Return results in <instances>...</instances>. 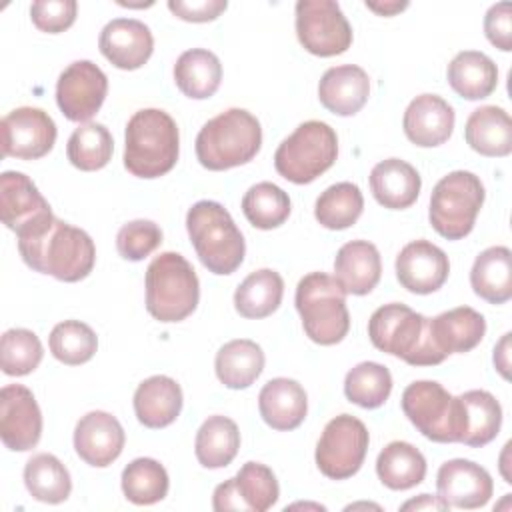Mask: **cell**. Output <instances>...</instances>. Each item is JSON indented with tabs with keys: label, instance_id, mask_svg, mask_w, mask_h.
I'll return each mask as SVG.
<instances>
[{
	"label": "cell",
	"instance_id": "83f0119b",
	"mask_svg": "<svg viewBox=\"0 0 512 512\" xmlns=\"http://www.w3.org/2000/svg\"><path fill=\"white\" fill-rule=\"evenodd\" d=\"M430 332L436 348L448 354H464L476 348L486 334V320L470 306H458L430 318Z\"/></svg>",
	"mask_w": 512,
	"mask_h": 512
},
{
	"label": "cell",
	"instance_id": "30bf717a",
	"mask_svg": "<svg viewBox=\"0 0 512 512\" xmlns=\"http://www.w3.org/2000/svg\"><path fill=\"white\" fill-rule=\"evenodd\" d=\"M484 184L468 170H454L440 178L430 196L428 218L446 240H460L474 228L484 204Z\"/></svg>",
	"mask_w": 512,
	"mask_h": 512
},
{
	"label": "cell",
	"instance_id": "f1b7e54d",
	"mask_svg": "<svg viewBox=\"0 0 512 512\" xmlns=\"http://www.w3.org/2000/svg\"><path fill=\"white\" fill-rule=\"evenodd\" d=\"M464 138L482 156H508L512 152V120L500 106H480L468 116Z\"/></svg>",
	"mask_w": 512,
	"mask_h": 512
},
{
	"label": "cell",
	"instance_id": "7c38bea8",
	"mask_svg": "<svg viewBox=\"0 0 512 512\" xmlns=\"http://www.w3.org/2000/svg\"><path fill=\"white\" fill-rule=\"evenodd\" d=\"M296 36L306 52L320 58L338 56L352 44V28L334 0L296 2Z\"/></svg>",
	"mask_w": 512,
	"mask_h": 512
},
{
	"label": "cell",
	"instance_id": "ac0fdd59",
	"mask_svg": "<svg viewBox=\"0 0 512 512\" xmlns=\"http://www.w3.org/2000/svg\"><path fill=\"white\" fill-rule=\"evenodd\" d=\"M438 496L454 508L474 510L488 504L494 492L492 476L472 460L454 458L444 462L436 474Z\"/></svg>",
	"mask_w": 512,
	"mask_h": 512
},
{
	"label": "cell",
	"instance_id": "2e32d148",
	"mask_svg": "<svg viewBox=\"0 0 512 512\" xmlns=\"http://www.w3.org/2000/svg\"><path fill=\"white\" fill-rule=\"evenodd\" d=\"M280 496L274 472L260 462H246L238 474L216 486L212 506L218 512L250 510L266 512Z\"/></svg>",
	"mask_w": 512,
	"mask_h": 512
},
{
	"label": "cell",
	"instance_id": "ba28073f",
	"mask_svg": "<svg viewBox=\"0 0 512 512\" xmlns=\"http://www.w3.org/2000/svg\"><path fill=\"white\" fill-rule=\"evenodd\" d=\"M402 410L416 430L432 442H460L466 430L464 404L434 380H418L404 388Z\"/></svg>",
	"mask_w": 512,
	"mask_h": 512
},
{
	"label": "cell",
	"instance_id": "d6986e66",
	"mask_svg": "<svg viewBox=\"0 0 512 512\" xmlns=\"http://www.w3.org/2000/svg\"><path fill=\"white\" fill-rule=\"evenodd\" d=\"M448 256L430 240H412L396 256V278L412 294H432L446 282Z\"/></svg>",
	"mask_w": 512,
	"mask_h": 512
},
{
	"label": "cell",
	"instance_id": "bcb514c9",
	"mask_svg": "<svg viewBox=\"0 0 512 512\" xmlns=\"http://www.w3.org/2000/svg\"><path fill=\"white\" fill-rule=\"evenodd\" d=\"M162 244V230L152 220L126 222L116 234V248L124 260H144Z\"/></svg>",
	"mask_w": 512,
	"mask_h": 512
},
{
	"label": "cell",
	"instance_id": "e575fe53",
	"mask_svg": "<svg viewBox=\"0 0 512 512\" xmlns=\"http://www.w3.org/2000/svg\"><path fill=\"white\" fill-rule=\"evenodd\" d=\"M284 296V280L276 270L262 268L248 274L234 292V308L240 316L258 320L278 310Z\"/></svg>",
	"mask_w": 512,
	"mask_h": 512
},
{
	"label": "cell",
	"instance_id": "9c48e42d",
	"mask_svg": "<svg viewBox=\"0 0 512 512\" xmlns=\"http://www.w3.org/2000/svg\"><path fill=\"white\" fill-rule=\"evenodd\" d=\"M336 156L338 136L334 128L320 120H308L280 142L274 168L288 182L310 184L336 162Z\"/></svg>",
	"mask_w": 512,
	"mask_h": 512
},
{
	"label": "cell",
	"instance_id": "9a60e30c",
	"mask_svg": "<svg viewBox=\"0 0 512 512\" xmlns=\"http://www.w3.org/2000/svg\"><path fill=\"white\" fill-rule=\"evenodd\" d=\"M106 92V74L90 60H76L58 78L56 102L68 120L88 122L104 104Z\"/></svg>",
	"mask_w": 512,
	"mask_h": 512
},
{
	"label": "cell",
	"instance_id": "603a6c76",
	"mask_svg": "<svg viewBox=\"0 0 512 512\" xmlns=\"http://www.w3.org/2000/svg\"><path fill=\"white\" fill-rule=\"evenodd\" d=\"M370 96L368 74L356 64L328 68L318 84L322 106L336 116H354Z\"/></svg>",
	"mask_w": 512,
	"mask_h": 512
},
{
	"label": "cell",
	"instance_id": "8992f818",
	"mask_svg": "<svg viewBox=\"0 0 512 512\" xmlns=\"http://www.w3.org/2000/svg\"><path fill=\"white\" fill-rule=\"evenodd\" d=\"M200 300L192 264L178 252H162L146 268V310L160 322L188 318Z\"/></svg>",
	"mask_w": 512,
	"mask_h": 512
},
{
	"label": "cell",
	"instance_id": "74e56055",
	"mask_svg": "<svg viewBox=\"0 0 512 512\" xmlns=\"http://www.w3.org/2000/svg\"><path fill=\"white\" fill-rule=\"evenodd\" d=\"M466 416V430L462 436V444L480 448L492 442L502 426V406L500 402L486 390H468L460 394Z\"/></svg>",
	"mask_w": 512,
	"mask_h": 512
},
{
	"label": "cell",
	"instance_id": "f35d334b",
	"mask_svg": "<svg viewBox=\"0 0 512 512\" xmlns=\"http://www.w3.org/2000/svg\"><path fill=\"white\" fill-rule=\"evenodd\" d=\"M364 210V196L352 182L328 186L316 200L314 216L328 230H344L356 224Z\"/></svg>",
	"mask_w": 512,
	"mask_h": 512
},
{
	"label": "cell",
	"instance_id": "5bb4252c",
	"mask_svg": "<svg viewBox=\"0 0 512 512\" xmlns=\"http://www.w3.org/2000/svg\"><path fill=\"white\" fill-rule=\"evenodd\" d=\"M0 216L18 238L42 228L54 218L50 204L38 192L36 184L16 170L0 174Z\"/></svg>",
	"mask_w": 512,
	"mask_h": 512
},
{
	"label": "cell",
	"instance_id": "681fc988",
	"mask_svg": "<svg viewBox=\"0 0 512 512\" xmlns=\"http://www.w3.org/2000/svg\"><path fill=\"white\" fill-rule=\"evenodd\" d=\"M228 8L226 0H170L168 10L186 22H210L216 20Z\"/></svg>",
	"mask_w": 512,
	"mask_h": 512
},
{
	"label": "cell",
	"instance_id": "7402d4cb",
	"mask_svg": "<svg viewBox=\"0 0 512 512\" xmlns=\"http://www.w3.org/2000/svg\"><path fill=\"white\" fill-rule=\"evenodd\" d=\"M454 108L438 94L416 96L404 112L406 138L422 148L444 144L454 130Z\"/></svg>",
	"mask_w": 512,
	"mask_h": 512
},
{
	"label": "cell",
	"instance_id": "8d00e7d4",
	"mask_svg": "<svg viewBox=\"0 0 512 512\" xmlns=\"http://www.w3.org/2000/svg\"><path fill=\"white\" fill-rule=\"evenodd\" d=\"M24 484L32 498L46 504H60L72 492L68 468L54 454H34L24 466Z\"/></svg>",
	"mask_w": 512,
	"mask_h": 512
},
{
	"label": "cell",
	"instance_id": "ffe728a7",
	"mask_svg": "<svg viewBox=\"0 0 512 512\" xmlns=\"http://www.w3.org/2000/svg\"><path fill=\"white\" fill-rule=\"evenodd\" d=\"M124 428L116 416L104 410L84 414L74 428V450L90 466H110L124 448Z\"/></svg>",
	"mask_w": 512,
	"mask_h": 512
},
{
	"label": "cell",
	"instance_id": "4fadbf2b",
	"mask_svg": "<svg viewBox=\"0 0 512 512\" xmlns=\"http://www.w3.org/2000/svg\"><path fill=\"white\" fill-rule=\"evenodd\" d=\"M2 156L38 160L56 142V124L48 112L34 106H20L8 112L2 122Z\"/></svg>",
	"mask_w": 512,
	"mask_h": 512
},
{
	"label": "cell",
	"instance_id": "c3c4849f",
	"mask_svg": "<svg viewBox=\"0 0 512 512\" xmlns=\"http://www.w3.org/2000/svg\"><path fill=\"white\" fill-rule=\"evenodd\" d=\"M484 34L502 52L512 50V6L510 2H500L488 8L484 16Z\"/></svg>",
	"mask_w": 512,
	"mask_h": 512
},
{
	"label": "cell",
	"instance_id": "7dc6e473",
	"mask_svg": "<svg viewBox=\"0 0 512 512\" xmlns=\"http://www.w3.org/2000/svg\"><path fill=\"white\" fill-rule=\"evenodd\" d=\"M78 4L74 0H36L30 6L34 26L48 34L68 30L76 20Z\"/></svg>",
	"mask_w": 512,
	"mask_h": 512
},
{
	"label": "cell",
	"instance_id": "f907efd6",
	"mask_svg": "<svg viewBox=\"0 0 512 512\" xmlns=\"http://www.w3.org/2000/svg\"><path fill=\"white\" fill-rule=\"evenodd\" d=\"M510 332L502 336V340L494 348V366L504 378H510Z\"/></svg>",
	"mask_w": 512,
	"mask_h": 512
},
{
	"label": "cell",
	"instance_id": "7a4b0ae2",
	"mask_svg": "<svg viewBox=\"0 0 512 512\" xmlns=\"http://www.w3.org/2000/svg\"><path fill=\"white\" fill-rule=\"evenodd\" d=\"M124 138V166L132 176L158 178L174 168L180 154V134L168 112L158 108L134 112Z\"/></svg>",
	"mask_w": 512,
	"mask_h": 512
},
{
	"label": "cell",
	"instance_id": "277c9868",
	"mask_svg": "<svg viewBox=\"0 0 512 512\" xmlns=\"http://www.w3.org/2000/svg\"><path fill=\"white\" fill-rule=\"evenodd\" d=\"M262 146V128L244 108H228L208 120L196 136L198 162L214 172L250 162Z\"/></svg>",
	"mask_w": 512,
	"mask_h": 512
},
{
	"label": "cell",
	"instance_id": "f546056e",
	"mask_svg": "<svg viewBox=\"0 0 512 512\" xmlns=\"http://www.w3.org/2000/svg\"><path fill=\"white\" fill-rule=\"evenodd\" d=\"M452 90L466 100L488 98L498 86V68L490 56L478 50L458 52L446 70Z\"/></svg>",
	"mask_w": 512,
	"mask_h": 512
},
{
	"label": "cell",
	"instance_id": "b9f144b4",
	"mask_svg": "<svg viewBox=\"0 0 512 512\" xmlns=\"http://www.w3.org/2000/svg\"><path fill=\"white\" fill-rule=\"evenodd\" d=\"M290 210L292 204L288 194L272 182H258L250 186L242 198V212L246 220L260 230L278 228L288 220Z\"/></svg>",
	"mask_w": 512,
	"mask_h": 512
},
{
	"label": "cell",
	"instance_id": "7bdbcfd3",
	"mask_svg": "<svg viewBox=\"0 0 512 512\" xmlns=\"http://www.w3.org/2000/svg\"><path fill=\"white\" fill-rule=\"evenodd\" d=\"M392 392L390 370L378 362H360L344 378L346 398L360 408H380Z\"/></svg>",
	"mask_w": 512,
	"mask_h": 512
},
{
	"label": "cell",
	"instance_id": "44dd1931",
	"mask_svg": "<svg viewBox=\"0 0 512 512\" xmlns=\"http://www.w3.org/2000/svg\"><path fill=\"white\" fill-rule=\"evenodd\" d=\"M102 56L120 70H136L148 62L154 50L150 28L134 18L110 20L98 38Z\"/></svg>",
	"mask_w": 512,
	"mask_h": 512
},
{
	"label": "cell",
	"instance_id": "8fae6325",
	"mask_svg": "<svg viewBox=\"0 0 512 512\" xmlns=\"http://www.w3.org/2000/svg\"><path fill=\"white\" fill-rule=\"evenodd\" d=\"M368 428L352 414L332 418L316 444V466L330 480H346L354 476L368 452Z\"/></svg>",
	"mask_w": 512,
	"mask_h": 512
},
{
	"label": "cell",
	"instance_id": "816d5d0a",
	"mask_svg": "<svg viewBox=\"0 0 512 512\" xmlns=\"http://www.w3.org/2000/svg\"><path fill=\"white\" fill-rule=\"evenodd\" d=\"M400 508H402V510H448L450 506H448L440 496L420 494L418 498L404 502Z\"/></svg>",
	"mask_w": 512,
	"mask_h": 512
},
{
	"label": "cell",
	"instance_id": "4316f807",
	"mask_svg": "<svg viewBox=\"0 0 512 512\" xmlns=\"http://www.w3.org/2000/svg\"><path fill=\"white\" fill-rule=\"evenodd\" d=\"M422 188L416 168L400 158L378 162L370 172V190L376 202L388 210L410 208Z\"/></svg>",
	"mask_w": 512,
	"mask_h": 512
},
{
	"label": "cell",
	"instance_id": "e0dca14e",
	"mask_svg": "<svg viewBox=\"0 0 512 512\" xmlns=\"http://www.w3.org/2000/svg\"><path fill=\"white\" fill-rule=\"evenodd\" d=\"M42 436V412L34 394L22 384L0 390V438L8 450H32Z\"/></svg>",
	"mask_w": 512,
	"mask_h": 512
},
{
	"label": "cell",
	"instance_id": "f6af8a7d",
	"mask_svg": "<svg viewBox=\"0 0 512 512\" xmlns=\"http://www.w3.org/2000/svg\"><path fill=\"white\" fill-rule=\"evenodd\" d=\"M40 338L26 328H10L0 340V368L8 376H26L42 362Z\"/></svg>",
	"mask_w": 512,
	"mask_h": 512
},
{
	"label": "cell",
	"instance_id": "ab89813d",
	"mask_svg": "<svg viewBox=\"0 0 512 512\" xmlns=\"http://www.w3.org/2000/svg\"><path fill=\"white\" fill-rule=\"evenodd\" d=\"M114 152V140L108 128L100 122H86L78 126L66 144L68 160L74 168L94 172L104 168Z\"/></svg>",
	"mask_w": 512,
	"mask_h": 512
},
{
	"label": "cell",
	"instance_id": "cb8c5ba5",
	"mask_svg": "<svg viewBox=\"0 0 512 512\" xmlns=\"http://www.w3.org/2000/svg\"><path fill=\"white\" fill-rule=\"evenodd\" d=\"M382 276L378 248L368 240H350L334 258V278L346 294L364 296L376 288Z\"/></svg>",
	"mask_w": 512,
	"mask_h": 512
},
{
	"label": "cell",
	"instance_id": "d4e9b609",
	"mask_svg": "<svg viewBox=\"0 0 512 512\" xmlns=\"http://www.w3.org/2000/svg\"><path fill=\"white\" fill-rule=\"evenodd\" d=\"M262 420L274 430L298 428L308 412L306 390L292 378H272L258 394Z\"/></svg>",
	"mask_w": 512,
	"mask_h": 512
},
{
	"label": "cell",
	"instance_id": "f5cc1de1",
	"mask_svg": "<svg viewBox=\"0 0 512 512\" xmlns=\"http://www.w3.org/2000/svg\"><path fill=\"white\" fill-rule=\"evenodd\" d=\"M366 8L380 14V16H394L408 8V2H366Z\"/></svg>",
	"mask_w": 512,
	"mask_h": 512
},
{
	"label": "cell",
	"instance_id": "60d3db41",
	"mask_svg": "<svg viewBox=\"0 0 512 512\" xmlns=\"http://www.w3.org/2000/svg\"><path fill=\"white\" fill-rule=\"evenodd\" d=\"M168 486V472L154 458H136L122 470V492L132 504H156L166 498Z\"/></svg>",
	"mask_w": 512,
	"mask_h": 512
},
{
	"label": "cell",
	"instance_id": "52a82bcc",
	"mask_svg": "<svg viewBox=\"0 0 512 512\" xmlns=\"http://www.w3.org/2000/svg\"><path fill=\"white\" fill-rule=\"evenodd\" d=\"M294 302L302 328L312 342L332 346L344 340L350 330V314L346 292L334 276L324 272L306 274L296 286Z\"/></svg>",
	"mask_w": 512,
	"mask_h": 512
},
{
	"label": "cell",
	"instance_id": "ee69618b",
	"mask_svg": "<svg viewBox=\"0 0 512 512\" xmlns=\"http://www.w3.org/2000/svg\"><path fill=\"white\" fill-rule=\"evenodd\" d=\"M48 346L56 360L68 366H78L96 354L98 338L88 324L80 320H64L52 328Z\"/></svg>",
	"mask_w": 512,
	"mask_h": 512
},
{
	"label": "cell",
	"instance_id": "4dcf8cb0",
	"mask_svg": "<svg viewBox=\"0 0 512 512\" xmlns=\"http://www.w3.org/2000/svg\"><path fill=\"white\" fill-rule=\"evenodd\" d=\"M470 284L476 296L490 304H504L512 298V252L506 246H490L480 252L470 270Z\"/></svg>",
	"mask_w": 512,
	"mask_h": 512
},
{
	"label": "cell",
	"instance_id": "836d02e7",
	"mask_svg": "<svg viewBox=\"0 0 512 512\" xmlns=\"http://www.w3.org/2000/svg\"><path fill=\"white\" fill-rule=\"evenodd\" d=\"M376 474L390 490H408L426 476V458L410 442L394 440L386 444L376 458Z\"/></svg>",
	"mask_w": 512,
	"mask_h": 512
},
{
	"label": "cell",
	"instance_id": "d6a6232c",
	"mask_svg": "<svg viewBox=\"0 0 512 512\" xmlns=\"http://www.w3.org/2000/svg\"><path fill=\"white\" fill-rule=\"evenodd\" d=\"M264 352L262 348L248 338H238L226 342L214 360L218 380L232 390H242L254 384V380L264 370Z\"/></svg>",
	"mask_w": 512,
	"mask_h": 512
},
{
	"label": "cell",
	"instance_id": "1f68e13d",
	"mask_svg": "<svg viewBox=\"0 0 512 512\" xmlns=\"http://www.w3.org/2000/svg\"><path fill=\"white\" fill-rule=\"evenodd\" d=\"M174 82L184 96L192 100H206L220 88L222 64L210 50H186L174 64Z\"/></svg>",
	"mask_w": 512,
	"mask_h": 512
},
{
	"label": "cell",
	"instance_id": "5b68a950",
	"mask_svg": "<svg viewBox=\"0 0 512 512\" xmlns=\"http://www.w3.org/2000/svg\"><path fill=\"white\" fill-rule=\"evenodd\" d=\"M186 230L196 256L212 274H232L242 264L244 236L222 204L214 200L192 204L186 214Z\"/></svg>",
	"mask_w": 512,
	"mask_h": 512
},
{
	"label": "cell",
	"instance_id": "d590c367",
	"mask_svg": "<svg viewBox=\"0 0 512 512\" xmlns=\"http://www.w3.org/2000/svg\"><path fill=\"white\" fill-rule=\"evenodd\" d=\"M240 448V432L228 416H208L196 432L194 452L204 468L228 466Z\"/></svg>",
	"mask_w": 512,
	"mask_h": 512
},
{
	"label": "cell",
	"instance_id": "484cf974",
	"mask_svg": "<svg viewBox=\"0 0 512 512\" xmlns=\"http://www.w3.org/2000/svg\"><path fill=\"white\" fill-rule=\"evenodd\" d=\"M182 410L180 384L164 374H156L138 384L134 392V412L146 428L170 426Z\"/></svg>",
	"mask_w": 512,
	"mask_h": 512
},
{
	"label": "cell",
	"instance_id": "6da1fadb",
	"mask_svg": "<svg viewBox=\"0 0 512 512\" xmlns=\"http://www.w3.org/2000/svg\"><path fill=\"white\" fill-rule=\"evenodd\" d=\"M18 252L32 270L62 282L84 280L96 262L92 238L56 216L42 228L20 236Z\"/></svg>",
	"mask_w": 512,
	"mask_h": 512
},
{
	"label": "cell",
	"instance_id": "3957f363",
	"mask_svg": "<svg viewBox=\"0 0 512 512\" xmlns=\"http://www.w3.org/2000/svg\"><path fill=\"white\" fill-rule=\"evenodd\" d=\"M368 336L378 350L410 366H436L446 360L434 344L430 318L400 302H390L374 310L368 320Z\"/></svg>",
	"mask_w": 512,
	"mask_h": 512
}]
</instances>
